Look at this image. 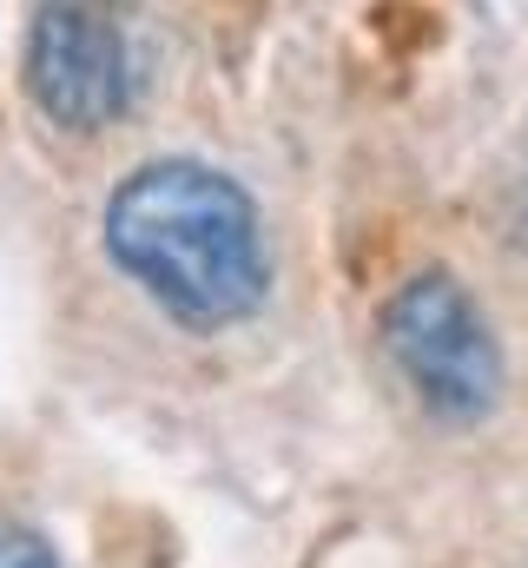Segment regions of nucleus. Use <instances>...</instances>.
<instances>
[{"instance_id":"nucleus-1","label":"nucleus","mask_w":528,"mask_h":568,"mask_svg":"<svg viewBox=\"0 0 528 568\" xmlns=\"http://www.w3.org/2000/svg\"><path fill=\"white\" fill-rule=\"evenodd\" d=\"M106 252L172 324L225 331L271 284V245L252 192L199 159H152L106 199Z\"/></svg>"},{"instance_id":"nucleus-2","label":"nucleus","mask_w":528,"mask_h":568,"mask_svg":"<svg viewBox=\"0 0 528 568\" xmlns=\"http://www.w3.org/2000/svg\"><path fill=\"white\" fill-rule=\"evenodd\" d=\"M384 351L416 404L443 424H483L502 404V351L476 297L449 272H423L384 304Z\"/></svg>"},{"instance_id":"nucleus-3","label":"nucleus","mask_w":528,"mask_h":568,"mask_svg":"<svg viewBox=\"0 0 528 568\" xmlns=\"http://www.w3.org/2000/svg\"><path fill=\"white\" fill-rule=\"evenodd\" d=\"M27 93L60 133H106L132 100L126 33L106 0H40L27 27Z\"/></svg>"},{"instance_id":"nucleus-4","label":"nucleus","mask_w":528,"mask_h":568,"mask_svg":"<svg viewBox=\"0 0 528 568\" xmlns=\"http://www.w3.org/2000/svg\"><path fill=\"white\" fill-rule=\"evenodd\" d=\"M0 568H60V556L47 549V536H40V529H27V523H7V516H0Z\"/></svg>"}]
</instances>
